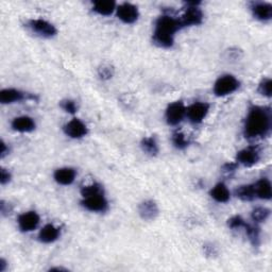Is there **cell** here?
<instances>
[{
  "mask_svg": "<svg viewBox=\"0 0 272 272\" xmlns=\"http://www.w3.org/2000/svg\"><path fill=\"white\" fill-rule=\"evenodd\" d=\"M92 10L102 16H108L116 10V4L112 0H98L92 4Z\"/></svg>",
  "mask_w": 272,
  "mask_h": 272,
  "instance_id": "obj_21",
  "label": "cell"
},
{
  "mask_svg": "<svg viewBox=\"0 0 272 272\" xmlns=\"http://www.w3.org/2000/svg\"><path fill=\"white\" fill-rule=\"evenodd\" d=\"M63 270H65L66 271V269H64V268H51L50 269V271H63Z\"/></svg>",
  "mask_w": 272,
  "mask_h": 272,
  "instance_id": "obj_36",
  "label": "cell"
},
{
  "mask_svg": "<svg viewBox=\"0 0 272 272\" xmlns=\"http://www.w3.org/2000/svg\"><path fill=\"white\" fill-rule=\"evenodd\" d=\"M246 221L242 219V216H233L232 218H230L228 220V228H231L233 230H237V228H244L246 226Z\"/></svg>",
  "mask_w": 272,
  "mask_h": 272,
  "instance_id": "obj_30",
  "label": "cell"
},
{
  "mask_svg": "<svg viewBox=\"0 0 272 272\" xmlns=\"http://www.w3.org/2000/svg\"><path fill=\"white\" fill-rule=\"evenodd\" d=\"M30 29L42 38H54L56 34V29L52 24L45 20H32L29 22Z\"/></svg>",
  "mask_w": 272,
  "mask_h": 272,
  "instance_id": "obj_8",
  "label": "cell"
},
{
  "mask_svg": "<svg viewBox=\"0 0 272 272\" xmlns=\"http://www.w3.org/2000/svg\"><path fill=\"white\" fill-rule=\"evenodd\" d=\"M12 128L17 132L28 133L36 129V122L29 116H20L13 119Z\"/></svg>",
  "mask_w": 272,
  "mask_h": 272,
  "instance_id": "obj_16",
  "label": "cell"
},
{
  "mask_svg": "<svg viewBox=\"0 0 272 272\" xmlns=\"http://www.w3.org/2000/svg\"><path fill=\"white\" fill-rule=\"evenodd\" d=\"M98 194H104V188H102V186L98 183H92L90 185H86L82 187L81 190V194L83 198H86V197H90V196Z\"/></svg>",
  "mask_w": 272,
  "mask_h": 272,
  "instance_id": "obj_27",
  "label": "cell"
},
{
  "mask_svg": "<svg viewBox=\"0 0 272 272\" xmlns=\"http://www.w3.org/2000/svg\"><path fill=\"white\" fill-rule=\"evenodd\" d=\"M82 206L83 208H85L88 210H90V212H104L108 210V203L104 196V194H98L90 196V197H86V198H83Z\"/></svg>",
  "mask_w": 272,
  "mask_h": 272,
  "instance_id": "obj_10",
  "label": "cell"
},
{
  "mask_svg": "<svg viewBox=\"0 0 272 272\" xmlns=\"http://www.w3.org/2000/svg\"><path fill=\"white\" fill-rule=\"evenodd\" d=\"M210 194L212 199L219 203H226L230 200V198H231V194H230V190H228L226 185L224 183L216 184L212 187Z\"/></svg>",
  "mask_w": 272,
  "mask_h": 272,
  "instance_id": "obj_20",
  "label": "cell"
},
{
  "mask_svg": "<svg viewBox=\"0 0 272 272\" xmlns=\"http://www.w3.org/2000/svg\"><path fill=\"white\" fill-rule=\"evenodd\" d=\"M182 28L181 22L176 17L169 14L162 15L156 22L153 42L160 48L172 47L174 42V34Z\"/></svg>",
  "mask_w": 272,
  "mask_h": 272,
  "instance_id": "obj_2",
  "label": "cell"
},
{
  "mask_svg": "<svg viewBox=\"0 0 272 272\" xmlns=\"http://www.w3.org/2000/svg\"><path fill=\"white\" fill-rule=\"evenodd\" d=\"M240 88V81H238L232 74H224L214 84V94L217 97H226L231 95Z\"/></svg>",
  "mask_w": 272,
  "mask_h": 272,
  "instance_id": "obj_3",
  "label": "cell"
},
{
  "mask_svg": "<svg viewBox=\"0 0 272 272\" xmlns=\"http://www.w3.org/2000/svg\"><path fill=\"white\" fill-rule=\"evenodd\" d=\"M208 110L210 104L206 102H194L186 108V115L192 124H198L204 120V118L208 114Z\"/></svg>",
  "mask_w": 272,
  "mask_h": 272,
  "instance_id": "obj_5",
  "label": "cell"
},
{
  "mask_svg": "<svg viewBox=\"0 0 272 272\" xmlns=\"http://www.w3.org/2000/svg\"><path fill=\"white\" fill-rule=\"evenodd\" d=\"M140 146L144 152H146L147 154L151 156H156L158 153V144L156 142V140L153 136H149V138H142Z\"/></svg>",
  "mask_w": 272,
  "mask_h": 272,
  "instance_id": "obj_23",
  "label": "cell"
},
{
  "mask_svg": "<svg viewBox=\"0 0 272 272\" xmlns=\"http://www.w3.org/2000/svg\"><path fill=\"white\" fill-rule=\"evenodd\" d=\"M24 98V94L15 88H6L0 92V102L2 104H10L17 101H22Z\"/></svg>",
  "mask_w": 272,
  "mask_h": 272,
  "instance_id": "obj_19",
  "label": "cell"
},
{
  "mask_svg": "<svg viewBox=\"0 0 272 272\" xmlns=\"http://www.w3.org/2000/svg\"><path fill=\"white\" fill-rule=\"evenodd\" d=\"M99 76L104 80H108L113 76L114 74V68L108 65V64H104L99 68Z\"/></svg>",
  "mask_w": 272,
  "mask_h": 272,
  "instance_id": "obj_29",
  "label": "cell"
},
{
  "mask_svg": "<svg viewBox=\"0 0 272 272\" xmlns=\"http://www.w3.org/2000/svg\"><path fill=\"white\" fill-rule=\"evenodd\" d=\"M251 10L255 18L260 22H268L272 18V6L269 2H253Z\"/></svg>",
  "mask_w": 272,
  "mask_h": 272,
  "instance_id": "obj_13",
  "label": "cell"
},
{
  "mask_svg": "<svg viewBox=\"0 0 272 272\" xmlns=\"http://www.w3.org/2000/svg\"><path fill=\"white\" fill-rule=\"evenodd\" d=\"M8 147L6 146V144L2 140V144H0V156H2V158H4L6 154H8Z\"/></svg>",
  "mask_w": 272,
  "mask_h": 272,
  "instance_id": "obj_34",
  "label": "cell"
},
{
  "mask_svg": "<svg viewBox=\"0 0 272 272\" xmlns=\"http://www.w3.org/2000/svg\"><path fill=\"white\" fill-rule=\"evenodd\" d=\"M271 130V110L267 106H252L246 114L244 133L246 138H264Z\"/></svg>",
  "mask_w": 272,
  "mask_h": 272,
  "instance_id": "obj_1",
  "label": "cell"
},
{
  "mask_svg": "<svg viewBox=\"0 0 272 272\" xmlns=\"http://www.w3.org/2000/svg\"><path fill=\"white\" fill-rule=\"evenodd\" d=\"M258 92L262 96L270 98L272 96V81L269 78L262 79L260 83L258 84Z\"/></svg>",
  "mask_w": 272,
  "mask_h": 272,
  "instance_id": "obj_28",
  "label": "cell"
},
{
  "mask_svg": "<svg viewBox=\"0 0 272 272\" xmlns=\"http://www.w3.org/2000/svg\"><path fill=\"white\" fill-rule=\"evenodd\" d=\"M269 216H270V210L267 208L260 206V208H254L251 212V218L255 224L265 222Z\"/></svg>",
  "mask_w": 272,
  "mask_h": 272,
  "instance_id": "obj_25",
  "label": "cell"
},
{
  "mask_svg": "<svg viewBox=\"0 0 272 272\" xmlns=\"http://www.w3.org/2000/svg\"><path fill=\"white\" fill-rule=\"evenodd\" d=\"M6 262L2 258V260H0V271L4 272L6 270Z\"/></svg>",
  "mask_w": 272,
  "mask_h": 272,
  "instance_id": "obj_35",
  "label": "cell"
},
{
  "mask_svg": "<svg viewBox=\"0 0 272 272\" xmlns=\"http://www.w3.org/2000/svg\"><path fill=\"white\" fill-rule=\"evenodd\" d=\"M18 228L22 232H31L40 224V216L36 212H26L18 217Z\"/></svg>",
  "mask_w": 272,
  "mask_h": 272,
  "instance_id": "obj_12",
  "label": "cell"
},
{
  "mask_svg": "<svg viewBox=\"0 0 272 272\" xmlns=\"http://www.w3.org/2000/svg\"><path fill=\"white\" fill-rule=\"evenodd\" d=\"M10 181H11V174L8 172V170L2 168V170H0V183L4 185Z\"/></svg>",
  "mask_w": 272,
  "mask_h": 272,
  "instance_id": "obj_33",
  "label": "cell"
},
{
  "mask_svg": "<svg viewBox=\"0 0 272 272\" xmlns=\"http://www.w3.org/2000/svg\"><path fill=\"white\" fill-rule=\"evenodd\" d=\"M238 167V163H232V162H228L222 166V172L226 174H232L236 172Z\"/></svg>",
  "mask_w": 272,
  "mask_h": 272,
  "instance_id": "obj_32",
  "label": "cell"
},
{
  "mask_svg": "<svg viewBox=\"0 0 272 272\" xmlns=\"http://www.w3.org/2000/svg\"><path fill=\"white\" fill-rule=\"evenodd\" d=\"M60 234H61V232H60V228L54 226V224H46L44 228L40 230V234H38V238L42 242L51 244V242H54L56 240H58Z\"/></svg>",
  "mask_w": 272,
  "mask_h": 272,
  "instance_id": "obj_17",
  "label": "cell"
},
{
  "mask_svg": "<svg viewBox=\"0 0 272 272\" xmlns=\"http://www.w3.org/2000/svg\"><path fill=\"white\" fill-rule=\"evenodd\" d=\"M235 196L238 199H240L242 201H244V202L253 201L255 198H256L254 186L250 184L240 185V187H237L235 190Z\"/></svg>",
  "mask_w": 272,
  "mask_h": 272,
  "instance_id": "obj_22",
  "label": "cell"
},
{
  "mask_svg": "<svg viewBox=\"0 0 272 272\" xmlns=\"http://www.w3.org/2000/svg\"><path fill=\"white\" fill-rule=\"evenodd\" d=\"M76 174V172L74 168L63 167V168H58L56 170L54 178L58 184L70 185L74 181Z\"/></svg>",
  "mask_w": 272,
  "mask_h": 272,
  "instance_id": "obj_15",
  "label": "cell"
},
{
  "mask_svg": "<svg viewBox=\"0 0 272 272\" xmlns=\"http://www.w3.org/2000/svg\"><path fill=\"white\" fill-rule=\"evenodd\" d=\"M117 17L124 24H134L138 20V8L129 2L119 4L116 8Z\"/></svg>",
  "mask_w": 272,
  "mask_h": 272,
  "instance_id": "obj_9",
  "label": "cell"
},
{
  "mask_svg": "<svg viewBox=\"0 0 272 272\" xmlns=\"http://www.w3.org/2000/svg\"><path fill=\"white\" fill-rule=\"evenodd\" d=\"M172 144H174L176 148L180 149V150H183V149L188 147L190 140H188V138H187V136L183 132L176 131L172 134Z\"/></svg>",
  "mask_w": 272,
  "mask_h": 272,
  "instance_id": "obj_26",
  "label": "cell"
},
{
  "mask_svg": "<svg viewBox=\"0 0 272 272\" xmlns=\"http://www.w3.org/2000/svg\"><path fill=\"white\" fill-rule=\"evenodd\" d=\"M260 158V152L258 147L250 146L237 152L236 162L238 164H242L244 167H252L258 163Z\"/></svg>",
  "mask_w": 272,
  "mask_h": 272,
  "instance_id": "obj_7",
  "label": "cell"
},
{
  "mask_svg": "<svg viewBox=\"0 0 272 272\" xmlns=\"http://www.w3.org/2000/svg\"><path fill=\"white\" fill-rule=\"evenodd\" d=\"M61 108L65 110L66 113H70V114H74L76 110H78V106H76V102L70 99L61 101Z\"/></svg>",
  "mask_w": 272,
  "mask_h": 272,
  "instance_id": "obj_31",
  "label": "cell"
},
{
  "mask_svg": "<svg viewBox=\"0 0 272 272\" xmlns=\"http://www.w3.org/2000/svg\"><path fill=\"white\" fill-rule=\"evenodd\" d=\"M187 8L184 14L178 18L181 22L182 27H190V26H198L203 22V13L198 6L200 2H187Z\"/></svg>",
  "mask_w": 272,
  "mask_h": 272,
  "instance_id": "obj_4",
  "label": "cell"
},
{
  "mask_svg": "<svg viewBox=\"0 0 272 272\" xmlns=\"http://www.w3.org/2000/svg\"><path fill=\"white\" fill-rule=\"evenodd\" d=\"M64 132L67 136H70V138L78 140L86 136L88 133V129L86 124H85L82 120H80V119L74 118L64 126Z\"/></svg>",
  "mask_w": 272,
  "mask_h": 272,
  "instance_id": "obj_11",
  "label": "cell"
},
{
  "mask_svg": "<svg viewBox=\"0 0 272 272\" xmlns=\"http://www.w3.org/2000/svg\"><path fill=\"white\" fill-rule=\"evenodd\" d=\"M138 214L142 219L150 221L156 219L158 215V206L153 200H146L140 204Z\"/></svg>",
  "mask_w": 272,
  "mask_h": 272,
  "instance_id": "obj_14",
  "label": "cell"
},
{
  "mask_svg": "<svg viewBox=\"0 0 272 272\" xmlns=\"http://www.w3.org/2000/svg\"><path fill=\"white\" fill-rule=\"evenodd\" d=\"M246 234L248 236L250 242L253 246H258L260 244V230L258 226H251L246 224Z\"/></svg>",
  "mask_w": 272,
  "mask_h": 272,
  "instance_id": "obj_24",
  "label": "cell"
},
{
  "mask_svg": "<svg viewBox=\"0 0 272 272\" xmlns=\"http://www.w3.org/2000/svg\"><path fill=\"white\" fill-rule=\"evenodd\" d=\"M186 115V108L182 101H174L166 110V120L170 126L180 124Z\"/></svg>",
  "mask_w": 272,
  "mask_h": 272,
  "instance_id": "obj_6",
  "label": "cell"
},
{
  "mask_svg": "<svg viewBox=\"0 0 272 272\" xmlns=\"http://www.w3.org/2000/svg\"><path fill=\"white\" fill-rule=\"evenodd\" d=\"M254 190L256 197L262 200H270L272 197L271 183L267 178H262L254 185Z\"/></svg>",
  "mask_w": 272,
  "mask_h": 272,
  "instance_id": "obj_18",
  "label": "cell"
}]
</instances>
